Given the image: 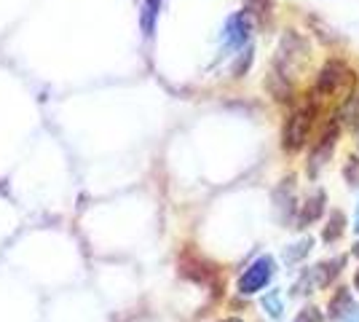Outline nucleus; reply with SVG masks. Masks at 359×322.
Here are the masks:
<instances>
[{
    "label": "nucleus",
    "mask_w": 359,
    "mask_h": 322,
    "mask_svg": "<svg viewBox=\"0 0 359 322\" xmlns=\"http://www.w3.org/2000/svg\"><path fill=\"white\" fill-rule=\"evenodd\" d=\"M325 207H327V194L322 191V188H316L314 196L303 204V210L298 215V229H309L311 223H316L322 213H325Z\"/></svg>",
    "instance_id": "423d86ee"
},
{
    "label": "nucleus",
    "mask_w": 359,
    "mask_h": 322,
    "mask_svg": "<svg viewBox=\"0 0 359 322\" xmlns=\"http://www.w3.org/2000/svg\"><path fill=\"white\" fill-rule=\"evenodd\" d=\"M341 322H359V309H354L351 314H346V317Z\"/></svg>",
    "instance_id": "f3484780"
},
{
    "label": "nucleus",
    "mask_w": 359,
    "mask_h": 322,
    "mask_svg": "<svg viewBox=\"0 0 359 322\" xmlns=\"http://www.w3.org/2000/svg\"><path fill=\"white\" fill-rule=\"evenodd\" d=\"M252 32V14L250 11H236L233 16H228L223 27V46L225 48H241L250 41Z\"/></svg>",
    "instance_id": "39448f33"
},
{
    "label": "nucleus",
    "mask_w": 359,
    "mask_h": 322,
    "mask_svg": "<svg viewBox=\"0 0 359 322\" xmlns=\"http://www.w3.org/2000/svg\"><path fill=\"white\" fill-rule=\"evenodd\" d=\"M244 3H247L250 14H255V16H269L271 6H273V0H244Z\"/></svg>",
    "instance_id": "ddd939ff"
},
{
    "label": "nucleus",
    "mask_w": 359,
    "mask_h": 322,
    "mask_svg": "<svg viewBox=\"0 0 359 322\" xmlns=\"http://www.w3.org/2000/svg\"><path fill=\"white\" fill-rule=\"evenodd\" d=\"M263 309L269 311L273 320H282V314H285V307H282V295L279 290H271L263 295Z\"/></svg>",
    "instance_id": "f8f14e48"
},
{
    "label": "nucleus",
    "mask_w": 359,
    "mask_h": 322,
    "mask_svg": "<svg viewBox=\"0 0 359 322\" xmlns=\"http://www.w3.org/2000/svg\"><path fill=\"white\" fill-rule=\"evenodd\" d=\"M354 231L359 234V204H357V213H354Z\"/></svg>",
    "instance_id": "a211bd4d"
},
{
    "label": "nucleus",
    "mask_w": 359,
    "mask_h": 322,
    "mask_svg": "<svg viewBox=\"0 0 359 322\" xmlns=\"http://www.w3.org/2000/svg\"><path fill=\"white\" fill-rule=\"evenodd\" d=\"M348 81H351V70L341 60H330L316 76V92L322 97H330V94L341 92Z\"/></svg>",
    "instance_id": "7ed1b4c3"
},
{
    "label": "nucleus",
    "mask_w": 359,
    "mask_h": 322,
    "mask_svg": "<svg viewBox=\"0 0 359 322\" xmlns=\"http://www.w3.org/2000/svg\"><path fill=\"white\" fill-rule=\"evenodd\" d=\"M354 288L359 290V269H357V274H354Z\"/></svg>",
    "instance_id": "6ab92c4d"
},
{
    "label": "nucleus",
    "mask_w": 359,
    "mask_h": 322,
    "mask_svg": "<svg viewBox=\"0 0 359 322\" xmlns=\"http://www.w3.org/2000/svg\"><path fill=\"white\" fill-rule=\"evenodd\" d=\"M314 119H316V107L306 105L298 107L287 116L285 129H282V148L287 154H298L300 148L309 142V135L314 129Z\"/></svg>",
    "instance_id": "f257e3e1"
},
{
    "label": "nucleus",
    "mask_w": 359,
    "mask_h": 322,
    "mask_svg": "<svg viewBox=\"0 0 359 322\" xmlns=\"http://www.w3.org/2000/svg\"><path fill=\"white\" fill-rule=\"evenodd\" d=\"M295 322H322V314H319V309L316 307H306L298 314V320Z\"/></svg>",
    "instance_id": "dca6fc26"
},
{
    "label": "nucleus",
    "mask_w": 359,
    "mask_h": 322,
    "mask_svg": "<svg viewBox=\"0 0 359 322\" xmlns=\"http://www.w3.org/2000/svg\"><path fill=\"white\" fill-rule=\"evenodd\" d=\"M311 247H314V239H311V236H306V239H300V242H295V245H290L285 250V263L287 266L300 263L309 253H311Z\"/></svg>",
    "instance_id": "9d476101"
},
{
    "label": "nucleus",
    "mask_w": 359,
    "mask_h": 322,
    "mask_svg": "<svg viewBox=\"0 0 359 322\" xmlns=\"http://www.w3.org/2000/svg\"><path fill=\"white\" fill-rule=\"evenodd\" d=\"M273 271H276V263H273V258H271V255L257 258V261H255L252 266H250V269L241 274L239 293H241V295H252V293L263 290V288L271 282Z\"/></svg>",
    "instance_id": "f03ea898"
},
{
    "label": "nucleus",
    "mask_w": 359,
    "mask_h": 322,
    "mask_svg": "<svg viewBox=\"0 0 359 322\" xmlns=\"http://www.w3.org/2000/svg\"><path fill=\"white\" fill-rule=\"evenodd\" d=\"M220 322H241V320H236V317H228V320H220Z\"/></svg>",
    "instance_id": "aec40b11"
},
{
    "label": "nucleus",
    "mask_w": 359,
    "mask_h": 322,
    "mask_svg": "<svg viewBox=\"0 0 359 322\" xmlns=\"http://www.w3.org/2000/svg\"><path fill=\"white\" fill-rule=\"evenodd\" d=\"M335 142H338V126H335V123H327L325 132L319 135V140H314V148H311V154H309V175H311V177H316L319 169L330 161V156L335 151Z\"/></svg>",
    "instance_id": "20e7f679"
},
{
    "label": "nucleus",
    "mask_w": 359,
    "mask_h": 322,
    "mask_svg": "<svg viewBox=\"0 0 359 322\" xmlns=\"http://www.w3.org/2000/svg\"><path fill=\"white\" fill-rule=\"evenodd\" d=\"M344 231H346V215L341 213V210H335V213L327 217V226L322 231V239H325L327 245H332V242H338V239L344 236Z\"/></svg>",
    "instance_id": "6e6552de"
},
{
    "label": "nucleus",
    "mask_w": 359,
    "mask_h": 322,
    "mask_svg": "<svg viewBox=\"0 0 359 322\" xmlns=\"http://www.w3.org/2000/svg\"><path fill=\"white\" fill-rule=\"evenodd\" d=\"M351 311H354V298H351V293L346 290V288H338L335 295L330 298V317L341 322L346 314H351Z\"/></svg>",
    "instance_id": "0eeeda50"
},
{
    "label": "nucleus",
    "mask_w": 359,
    "mask_h": 322,
    "mask_svg": "<svg viewBox=\"0 0 359 322\" xmlns=\"http://www.w3.org/2000/svg\"><path fill=\"white\" fill-rule=\"evenodd\" d=\"M273 201L279 210H287V215L292 213V204H295V180L292 177L282 180V185L273 191Z\"/></svg>",
    "instance_id": "1a4fd4ad"
},
{
    "label": "nucleus",
    "mask_w": 359,
    "mask_h": 322,
    "mask_svg": "<svg viewBox=\"0 0 359 322\" xmlns=\"http://www.w3.org/2000/svg\"><path fill=\"white\" fill-rule=\"evenodd\" d=\"M354 255H357V258H359V242H357V245H354Z\"/></svg>",
    "instance_id": "412c9836"
},
{
    "label": "nucleus",
    "mask_w": 359,
    "mask_h": 322,
    "mask_svg": "<svg viewBox=\"0 0 359 322\" xmlns=\"http://www.w3.org/2000/svg\"><path fill=\"white\" fill-rule=\"evenodd\" d=\"M250 65H252V48H247V51H241L239 62H236V67H233V76L241 78V76H244V70H247Z\"/></svg>",
    "instance_id": "2eb2a0df"
},
{
    "label": "nucleus",
    "mask_w": 359,
    "mask_h": 322,
    "mask_svg": "<svg viewBox=\"0 0 359 322\" xmlns=\"http://www.w3.org/2000/svg\"><path fill=\"white\" fill-rule=\"evenodd\" d=\"M344 119L348 123H359V97H348V102L344 105Z\"/></svg>",
    "instance_id": "4468645a"
},
{
    "label": "nucleus",
    "mask_w": 359,
    "mask_h": 322,
    "mask_svg": "<svg viewBox=\"0 0 359 322\" xmlns=\"http://www.w3.org/2000/svg\"><path fill=\"white\" fill-rule=\"evenodd\" d=\"M161 11V0H145V6H142V16H140V22H142V32L145 35H153V27H156V16Z\"/></svg>",
    "instance_id": "9b49d317"
}]
</instances>
